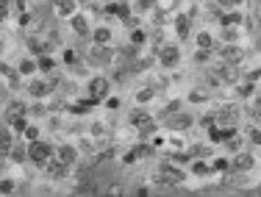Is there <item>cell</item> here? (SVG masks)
I'll list each match as a JSON object with an SVG mask.
<instances>
[{"instance_id": "6da1fadb", "label": "cell", "mask_w": 261, "mask_h": 197, "mask_svg": "<svg viewBox=\"0 0 261 197\" xmlns=\"http://www.w3.org/2000/svg\"><path fill=\"white\" fill-rule=\"evenodd\" d=\"M28 153H31V164L36 167H48L50 158H56V148L45 139H36V142H28Z\"/></svg>"}, {"instance_id": "7a4b0ae2", "label": "cell", "mask_w": 261, "mask_h": 197, "mask_svg": "<svg viewBox=\"0 0 261 197\" xmlns=\"http://www.w3.org/2000/svg\"><path fill=\"white\" fill-rule=\"evenodd\" d=\"M86 61L92 64V67H108L114 61V53L108 45H95L92 50H86Z\"/></svg>"}, {"instance_id": "3957f363", "label": "cell", "mask_w": 261, "mask_h": 197, "mask_svg": "<svg viewBox=\"0 0 261 197\" xmlns=\"http://www.w3.org/2000/svg\"><path fill=\"white\" fill-rule=\"evenodd\" d=\"M156 56H158V64L167 67V70H175L178 64H181V50L175 45H161V48L156 50Z\"/></svg>"}, {"instance_id": "277c9868", "label": "cell", "mask_w": 261, "mask_h": 197, "mask_svg": "<svg viewBox=\"0 0 261 197\" xmlns=\"http://www.w3.org/2000/svg\"><path fill=\"white\" fill-rule=\"evenodd\" d=\"M164 125H167V131H172V134H181V131H189V128L195 125V120H192V114H186V111H175L164 120Z\"/></svg>"}, {"instance_id": "5b68a950", "label": "cell", "mask_w": 261, "mask_h": 197, "mask_svg": "<svg viewBox=\"0 0 261 197\" xmlns=\"http://www.w3.org/2000/svg\"><path fill=\"white\" fill-rule=\"evenodd\" d=\"M86 89H89V95H92V98H98L100 103H103V100L111 95V78H106V75H95L92 81H89V86H86Z\"/></svg>"}, {"instance_id": "8992f818", "label": "cell", "mask_w": 261, "mask_h": 197, "mask_svg": "<svg viewBox=\"0 0 261 197\" xmlns=\"http://www.w3.org/2000/svg\"><path fill=\"white\" fill-rule=\"evenodd\" d=\"M45 175L50 178V181H64V178L70 175V164H64L61 158H50L48 161V167H45Z\"/></svg>"}, {"instance_id": "52a82bcc", "label": "cell", "mask_w": 261, "mask_h": 197, "mask_svg": "<svg viewBox=\"0 0 261 197\" xmlns=\"http://www.w3.org/2000/svg\"><path fill=\"white\" fill-rule=\"evenodd\" d=\"M253 167H256L253 153H242V150L233 155V161H231V169H233V172H239V175H247Z\"/></svg>"}, {"instance_id": "ba28073f", "label": "cell", "mask_w": 261, "mask_h": 197, "mask_svg": "<svg viewBox=\"0 0 261 197\" xmlns=\"http://www.w3.org/2000/svg\"><path fill=\"white\" fill-rule=\"evenodd\" d=\"M56 155H58V158H61L64 164H70V167H75V164H81V153H78V148H75V145H67V142H64V145H58V148H56Z\"/></svg>"}, {"instance_id": "9c48e42d", "label": "cell", "mask_w": 261, "mask_h": 197, "mask_svg": "<svg viewBox=\"0 0 261 197\" xmlns=\"http://www.w3.org/2000/svg\"><path fill=\"white\" fill-rule=\"evenodd\" d=\"M189 172L195 178H211L214 167H211V161H206V158H192L189 161Z\"/></svg>"}, {"instance_id": "30bf717a", "label": "cell", "mask_w": 261, "mask_h": 197, "mask_svg": "<svg viewBox=\"0 0 261 197\" xmlns=\"http://www.w3.org/2000/svg\"><path fill=\"white\" fill-rule=\"evenodd\" d=\"M50 89H53V84H50V81H39V78H34L28 84V95L34 100H45L50 95Z\"/></svg>"}, {"instance_id": "8fae6325", "label": "cell", "mask_w": 261, "mask_h": 197, "mask_svg": "<svg viewBox=\"0 0 261 197\" xmlns=\"http://www.w3.org/2000/svg\"><path fill=\"white\" fill-rule=\"evenodd\" d=\"M70 28H72V34L75 36H92L89 34V20H86V14H72L70 17Z\"/></svg>"}, {"instance_id": "7c38bea8", "label": "cell", "mask_w": 261, "mask_h": 197, "mask_svg": "<svg viewBox=\"0 0 261 197\" xmlns=\"http://www.w3.org/2000/svg\"><path fill=\"white\" fill-rule=\"evenodd\" d=\"M150 120H153V117H150V111H148V108H145V106H142V103H139V106H136V108H134V111H131V114H128V122H131V125H134V128L148 125Z\"/></svg>"}, {"instance_id": "4fadbf2b", "label": "cell", "mask_w": 261, "mask_h": 197, "mask_svg": "<svg viewBox=\"0 0 261 197\" xmlns=\"http://www.w3.org/2000/svg\"><path fill=\"white\" fill-rule=\"evenodd\" d=\"M6 125H11V131L14 134H25V128L31 125L28 114H8L6 117Z\"/></svg>"}, {"instance_id": "5bb4252c", "label": "cell", "mask_w": 261, "mask_h": 197, "mask_svg": "<svg viewBox=\"0 0 261 197\" xmlns=\"http://www.w3.org/2000/svg\"><path fill=\"white\" fill-rule=\"evenodd\" d=\"M8 158L14 164H25L31 161V153H28V145H20V142H14V148H11V153H8ZM6 158V161H8Z\"/></svg>"}, {"instance_id": "9a60e30c", "label": "cell", "mask_w": 261, "mask_h": 197, "mask_svg": "<svg viewBox=\"0 0 261 197\" xmlns=\"http://www.w3.org/2000/svg\"><path fill=\"white\" fill-rule=\"evenodd\" d=\"M222 61L228 64H239L242 61V48L236 42H228L225 48H222Z\"/></svg>"}, {"instance_id": "2e32d148", "label": "cell", "mask_w": 261, "mask_h": 197, "mask_svg": "<svg viewBox=\"0 0 261 197\" xmlns=\"http://www.w3.org/2000/svg\"><path fill=\"white\" fill-rule=\"evenodd\" d=\"M225 134H228V128H222L219 122H214V125L206 128V136H209L211 145H222V142H225Z\"/></svg>"}, {"instance_id": "e0dca14e", "label": "cell", "mask_w": 261, "mask_h": 197, "mask_svg": "<svg viewBox=\"0 0 261 197\" xmlns=\"http://www.w3.org/2000/svg\"><path fill=\"white\" fill-rule=\"evenodd\" d=\"M189 28H192V17L189 14H178L175 17V34H178V39H189Z\"/></svg>"}, {"instance_id": "ac0fdd59", "label": "cell", "mask_w": 261, "mask_h": 197, "mask_svg": "<svg viewBox=\"0 0 261 197\" xmlns=\"http://www.w3.org/2000/svg\"><path fill=\"white\" fill-rule=\"evenodd\" d=\"M75 11H78L75 0H56V14L58 17H72Z\"/></svg>"}, {"instance_id": "d6986e66", "label": "cell", "mask_w": 261, "mask_h": 197, "mask_svg": "<svg viewBox=\"0 0 261 197\" xmlns=\"http://www.w3.org/2000/svg\"><path fill=\"white\" fill-rule=\"evenodd\" d=\"M17 70L22 72V75H36V72H39V64H36V56H31V58H22L20 64H17Z\"/></svg>"}, {"instance_id": "ffe728a7", "label": "cell", "mask_w": 261, "mask_h": 197, "mask_svg": "<svg viewBox=\"0 0 261 197\" xmlns=\"http://www.w3.org/2000/svg\"><path fill=\"white\" fill-rule=\"evenodd\" d=\"M228 150H239L242 148V134L236 131V128H228V134H225V142H222Z\"/></svg>"}, {"instance_id": "44dd1931", "label": "cell", "mask_w": 261, "mask_h": 197, "mask_svg": "<svg viewBox=\"0 0 261 197\" xmlns=\"http://www.w3.org/2000/svg\"><path fill=\"white\" fill-rule=\"evenodd\" d=\"M92 42H95V45H108V42H111V31H108L106 25L95 28V31H92Z\"/></svg>"}, {"instance_id": "7402d4cb", "label": "cell", "mask_w": 261, "mask_h": 197, "mask_svg": "<svg viewBox=\"0 0 261 197\" xmlns=\"http://www.w3.org/2000/svg\"><path fill=\"white\" fill-rule=\"evenodd\" d=\"M20 75H22V72L17 70V67H8V64H3V81H6V84L17 86V84H20Z\"/></svg>"}, {"instance_id": "603a6c76", "label": "cell", "mask_w": 261, "mask_h": 197, "mask_svg": "<svg viewBox=\"0 0 261 197\" xmlns=\"http://www.w3.org/2000/svg\"><path fill=\"white\" fill-rule=\"evenodd\" d=\"M195 42H198V48H200V50H211V45H214L211 31H200V34L195 36Z\"/></svg>"}, {"instance_id": "cb8c5ba5", "label": "cell", "mask_w": 261, "mask_h": 197, "mask_svg": "<svg viewBox=\"0 0 261 197\" xmlns=\"http://www.w3.org/2000/svg\"><path fill=\"white\" fill-rule=\"evenodd\" d=\"M236 92H239V98H253V95H259L256 92V81H247V78L236 86Z\"/></svg>"}, {"instance_id": "d4e9b609", "label": "cell", "mask_w": 261, "mask_h": 197, "mask_svg": "<svg viewBox=\"0 0 261 197\" xmlns=\"http://www.w3.org/2000/svg\"><path fill=\"white\" fill-rule=\"evenodd\" d=\"M153 98H156V86H145V89L136 92V103H142V106H148Z\"/></svg>"}, {"instance_id": "484cf974", "label": "cell", "mask_w": 261, "mask_h": 197, "mask_svg": "<svg viewBox=\"0 0 261 197\" xmlns=\"http://www.w3.org/2000/svg\"><path fill=\"white\" fill-rule=\"evenodd\" d=\"M36 64H39V72H50L53 67H56V61H53V56H50V53L36 56Z\"/></svg>"}, {"instance_id": "4316f807", "label": "cell", "mask_w": 261, "mask_h": 197, "mask_svg": "<svg viewBox=\"0 0 261 197\" xmlns=\"http://www.w3.org/2000/svg\"><path fill=\"white\" fill-rule=\"evenodd\" d=\"M8 114H31V108L25 106V103H20V100H11V103L6 106V117Z\"/></svg>"}, {"instance_id": "83f0119b", "label": "cell", "mask_w": 261, "mask_h": 197, "mask_svg": "<svg viewBox=\"0 0 261 197\" xmlns=\"http://www.w3.org/2000/svg\"><path fill=\"white\" fill-rule=\"evenodd\" d=\"M211 167H214V172H228V169H231V158L217 155V158H211Z\"/></svg>"}, {"instance_id": "f1b7e54d", "label": "cell", "mask_w": 261, "mask_h": 197, "mask_svg": "<svg viewBox=\"0 0 261 197\" xmlns=\"http://www.w3.org/2000/svg\"><path fill=\"white\" fill-rule=\"evenodd\" d=\"M131 42L139 45V48H145L148 45V31H142V28H131Z\"/></svg>"}, {"instance_id": "f546056e", "label": "cell", "mask_w": 261, "mask_h": 197, "mask_svg": "<svg viewBox=\"0 0 261 197\" xmlns=\"http://www.w3.org/2000/svg\"><path fill=\"white\" fill-rule=\"evenodd\" d=\"M209 145H211V142H209ZM209 145H192L189 155H192V158H206V155L211 153V150H209Z\"/></svg>"}, {"instance_id": "4dcf8cb0", "label": "cell", "mask_w": 261, "mask_h": 197, "mask_svg": "<svg viewBox=\"0 0 261 197\" xmlns=\"http://www.w3.org/2000/svg\"><path fill=\"white\" fill-rule=\"evenodd\" d=\"M247 142H250V145H256V148H261V128H250V131H247Z\"/></svg>"}, {"instance_id": "1f68e13d", "label": "cell", "mask_w": 261, "mask_h": 197, "mask_svg": "<svg viewBox=\"0 0 261 197\" xmlns=\"http://www.w3.org/2000/svg\"><path fill=\"white\" fill-rule=\"evenodd\" d=\"M64 64L75 67V72H78V53H75L72 48H67V50H64Z\"/></svg>"}, {"instance_id": "d6a6232c", "label": "cell", "mask_w": 261, "mask_h": 197, "mask_svg": "<svg viewBox=\"0 0 261 197\" xmlns=\"http://www.w3.org/2000/svg\"><path fill=\"white\" fill-rule=\"evenodd\" d=\"M219 22H222V25H239V22H242V14H239V11H231V14H225Z\"/></svg>"}, {"instance_id": "836d02e7", "label": "cell", "mask_w": 261, "mask_h": 197, "mask_svg": "<svg viewBox=\"0 0 261 197\" xmlns=\"http://www.w3.org/2000/svg\"><path fill=\"white\" fill-rule=\"evenodd\" d=\"M39 134H42V131H39V125H28L22 136H25V142H36V139H39Z\"/></svg>"}, {"instance_id": "e575fe53", "label": "cell", "mask_w": 261, "mask_h": 197, "mask_svg": "<svg viewBox=\"0 0 261 197\" xmlns=\"http://www.w3.org/2000/svg\"><path fill=\"white\" fill-rule=\"evenodd\" d=\"M206 100H209V95H206L203 89H195L189 95V103H206Z\"/></svg>"}, {"instance_id": "d590c367", "label": "cell", "mask_w": 261, "mask_h": 197, "mask_svg": "<svg viewBox=\"0 0 261 197\" xmlns=\"http://www.w3.org/2000/svg\"><path fill=\"white\" fill-rule=\"evenodd\" d=\"M181 111V100H169L167 106H164V117H169V114Z\"/></svg>"}, {"instance_id": "8d00e7d4", "label": "cell", "mask_w": 261, "mask_h": 197, "mask_svg": "<svg viewBox=\"0 0 261 197\" xmlns=\"http://www.w3.org/2000/svg\"><path fill=\"white\" fill-rule=\"evenodd\" d=\"M0 192H3V195H11V192H14V181H11V178H3V181H0Z\"/></svg>"}, {"instance_id": "74e56055", "label": "cell", "mask_w": 261, "mask_h": 197, "mask_svg": "<svg viewBox=\"0 0 261 197\" xmlns=\"http://www.w3.org/2000/svg\"><path fill=\"white\" fill-rule=\"evenodd\" d=\"M247 114H250V120H253V122H261V103L250 106V111H247Z\"/></svg>"}, {"instance_id": "f35d334b", "label": "cell", "mask_w": 261, "mask_h": 197, "mask_svg": "<svg viewBox=\"0 0 261 197\" xmlns=\"http://www.w3.org/2000/svg\"><path fill=\"white\" fill-rule=\"evenodd\" d=\"M120 106H122L120 98H114V95H108V98H106V108H120Z\"/></svg>"}, {"instance_id": "ab89813d", "label": "cell", "mask_w": 261, "mask_h": 197, "mask_svg": "<svg viewBox=\"0 0 261 197\" xmlns=\"http://www.w3.org/2000/svg\"><path fill=\"white\" fill-rule=\"evenodd\" d=\"M169 148H172V150H181V148H184V142H181V136H178V134H172V139H169Z\"/></svg>"}, {"instance_id": "60d3db41", "label": "cell", "mask_w": 261, "mask_h": 197, "mask_svg": "<svg viewBox=\"0 0 261 197\" xmlns=\"http://www.w3.org/2000/svg\"><path fill=\"white\" fill-rule=\"evenodd\" d=\"M253 192H256V195H261V183H256V189H253Z\"/></svg>"}, {"instance_id": "b9f144b4", "label": "cell", "mask_w": 261, "mask_h": 197, "mask_svg": "<svg viewBox=\"0 0 261 197\" xmlns=\"http://www.w3.org/2000/svg\"><path fill=\"white\" fill-rule=\"evenodd\" d=\"M256 103H261V92H259V98H256Z\"/></svg>"}]
</instances>
